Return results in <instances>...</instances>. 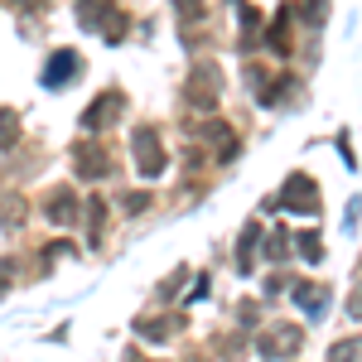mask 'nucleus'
Here are the masks:
<instances>
[{"label": "nucleus", "mask_w": 362, "mask_h": 362, "mask_svg": "<svg viewBox=\"0 0 362 362\" xmlns=\"http://www.w3.org/2000/svg\"><path fill=\"white\" fill-rule=\"evenodd\" d=\"M300 343H305V334L295 329V324H276V329H266V334H256V353L261 358H290V353H300Z\"/></svg>", "instance_id": "1"}, {"label": "nucleus", "mask_w": 362, "mask_h": 362, "mask_svg": "<svg viewBox=\"0 0 362 362\" xmlns=\"http://www.w3.org/2000/svg\"><path fill=\"white\" fill-rule=\"evenodd\" d=\"M285 203L300 208V213H319V194H314V184H309L305 174H295V179L285 184Z\"/></svg>", "instance_id": "2"}, {"label": "nucleus", "mask_w": 362, "mask_h": 362, "mask_svg": "<svg viewBox=\"0 0 362 362\" xmlns=\"http://www.w3.org/2000/svg\"><path fill=\"white\" fill-rule=\"evenodd\" d=\"M329 362H362V338H343L329 348Z\"/></svg>", "instance_id": "3"}, {"label": "nucleus", "mask_w": 362, "mask_h": 362, "mask_svg": "<svg viewBox=\"0 0 362 362\" xmlns=\"http://www.w3.org/2000/svg\"><path fill=\"white\" fill-rule=\"evenodd\" d=\"M290 295H295V300H300L309 314H319V309H324V290H319V285H295Z\"/></svg>", "instance_id": "4"}, {"label": "nucleus", "mask_w": 362, "mask_h": 362, "mask_svg": "<svg viewBox=\"0 0 362 362\" xmlns=\"http://www.w3.org/2000/svg\"><path fill=\"white\" fill-rule=\"evenodd\" d=\"M295 247L305 251V261H319V237H314V232H300V237H295Z\"/></svg>", "instance_id": "5"}]
</instances>
